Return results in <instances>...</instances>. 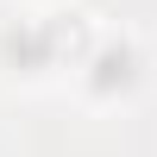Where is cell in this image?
Segmentation results:
<instances>
[{"instance_id":"cell-1","label":"cell","mask_w":157,"mask_h":157,"mask_svg":"<svg viewBox=\"0 0 157 157\" xmlns=\"http://www.w3.org/2000/svg\"><path fill=\"white\" fill-rule=\"evenodd\" d=\"M0 57L38 75V69H50V63H57V32H50V25H13V32L0 38Z\"/></svg>"},{"instance_id":"cell-2","label":"cell","mask_w":157,"mask_h":157,"mask_svg":"<svg viewBox=\"0 0 157 157\" xmlns=\"http://www.w3.org/2000/svg\"><path fill=\"white\" fill-rule=\"evenodd\" d=\"M132 82H138V50L132 44L94 50V63H88V88H94V94H120V88H132Z\"/></svg>"}]
</instances>
